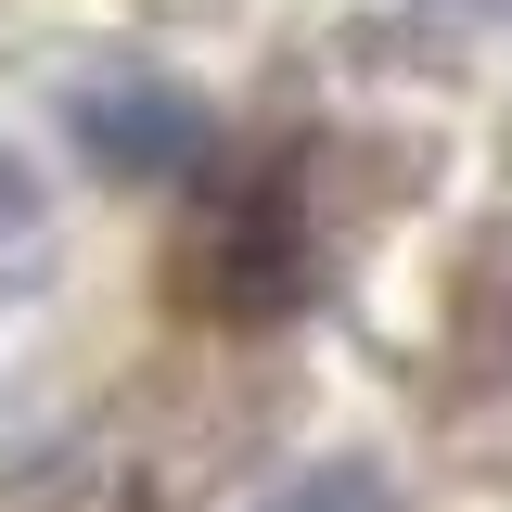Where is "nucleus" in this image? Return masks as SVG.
I'll list each match as a JSON object with an SVG mask.
<instances>
[{
    "label": "nucleus",
    "mask_w": 512,
    "mask_h": 512,
    "mask_svg": "<svg viewBox=\"0 0 512 512\" xmlns=\"http://www.w3.org/2000/svg\"><path fill=\"white\" fill-rule=\"evenodd\" d=\"M308 282H320V218H308V180L295 167L218 180L180 218V244H167V295L192 320H218V333H256V320L308 308Z\"/></svg>",
    "instance_id": "1"
},
{
    "label": "nucleus",
    "mask_w": 512,
    "mask_h": 512,
    "mask_svg": "<svg viewBox=\"0 0 512 512\" xmlns=\"http://www.w3.org/2000/svg\"><path fill=\"white\" fill-rule=\"evenodd\" d=\"M64 141L103 180H180L205 154V90L192 77H77L64 90Z\"/></svg>",
    "instance_id": "2"
},
{
    "label": "nucleus",
    "mask_w": 512,
    "mask_h": 512,
    "mask_svg": "<svg viewBox=\"0 0 512 512\" xmlns=\"http://www.w3.org/2000/svg\"><path fill=\"white\" fill-rule=\"evenodd\" d=\"M269 512H397V487H384V461H320V474H295Z\"/></svg>",
    "instance_id": "3"
},
{
    "label": "nucleus",
    "mask_w": 512,
    "mask_h": 512,
    "mask_svg": "<svg viewBox=\"0 0 512 512\" xmlns=\"http://www.w3.org/2000/svg\"><path fill=\"white\" fill-rule=\"evenodd\" d=\"M436 13H500V0H436Z\"/></svg>",
    "instance_id": "4"
}]
</instances>
